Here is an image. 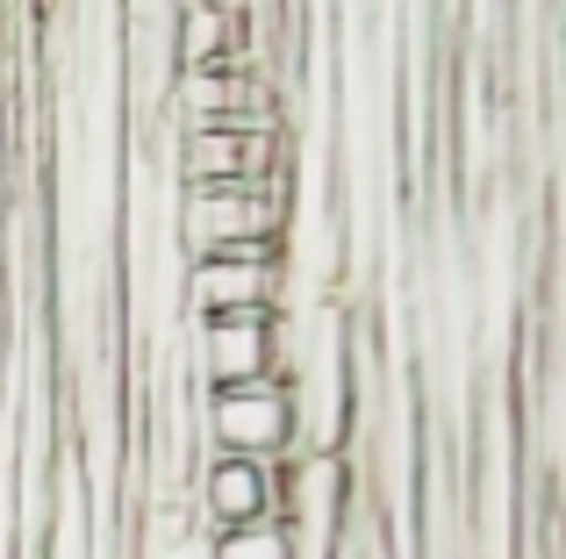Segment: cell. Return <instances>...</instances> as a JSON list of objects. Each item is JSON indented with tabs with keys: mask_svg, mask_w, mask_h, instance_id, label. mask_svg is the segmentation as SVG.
<instances>
[{
	"mask_svg": "<svg viewBox=\"0 0 566 559\" xmlns=\"http://www.w3.org/2000/svg\"><path fill=\"white\" fill-rule=\"evenodd\" d=\"M187 302L193 316H259L280 308V244H237V252H208L187 266Z\"/></svg>",
	"mask_w": 566,
	"mask_h": 559,
	"instance_id": "obj_3",
	"label": "cell"
},
{
	"mask_svg": "<svg viewBox=\"0 0 566 559\" xmlns=\"http://www.w3.org/2000/svg\"><path fill=\"white\" fill-rule=\"evenodd\" d=\"M208 559H302V546L280 517H265V524H244V531H216Z\"/></svg>",
	"mask_w": 566,
	"mask_h": 559,
	"instance_id": "obj_6",
	"label": "cell"
},
{
	"mask_svg": "<svg viewBox=\"0 0 566 559\" xmlns=\"http://www.w3.org/2000/svg\"><path fill=\"white\" fill-rule=\"evenodd\" d=\"M201 517H208V531H244V524L280 517V466L208 452V466H201Z\"/></svg>",
	"mask_w": 566,
	"mask_h": 559,
	"instance_id": "obj_5",
	"label": "cell"
},
{
	"mask_svg": "<svg viewBox=\"0 0 566 559\" xmlns=\"http://www.w3.org/2000/svg\"><path fill=\"white\" fill-rule=\"evenodd\" d=\"M201 431L216 452H230V460H294L302 452V416H294V388L280 373L265 380H237V388H208L201 402Z\"/></svg>",
	"mask_w": 566,
	"mask_h": 559,
	"instance_id": "obj_1",
	"label": "cell"
},
{
	"mask_svg": "<svg viewBox=\"0 0 566 559\" xmlns=\"http://www.w3.org/2000/svg\"><path fill=\"white\" fill-rule=\"evenodd\" d=\"M287 230V180L280 187H187L180 238L193 259L237 252V244H280Z\"/></svg>",
	"mask_w": 566,
	"mask_h": 559,
	"instance_id": "obj_2",
	"label": "cell"
},
{
	"mask_svg": "<svg viewBox=\"0 0 566 559\" xmlns=\"http://www.w3.org/2000/svg\"><path fill=\"white\" fill-rule=\"evenodd\" d=\"M193 359H201L208 388L280 373V316L273 308H259V316H208L201 337H193Z\"/></svg>",
	"mask_w": 566,
	"mask_h": 559,
	"instance_id": "obj_4",
	"label": "cell"
}]
</instances>
